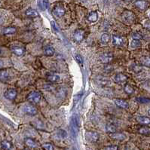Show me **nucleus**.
Instances as JSON below:
<instances>
[{"label": "nucleus", "mask_w": 150, "mask_h": 150, "mask_svg": "<svg viewBox=\"0 0 150 150\" xmlns=\"http://www.w3.org/2000/svg\"><path fill=\"white\" fill-rule=\"evenodd\" d=\"M137 101L139 102V104H150V99L148 97H139L137 98Z\"/></svg>", "instance_id": "cd10ccee"}, {"label": "nucleus", "mask_w": 150, "mask_h": 150, "mask_svg": "<svg viewBox=\"0 0 150 150\" xmlns=\"http://www.w3.org/2000/svg\"><path fill=\"white\" fill-rule=\"evenodd\" d=\"M149 112V115H150V110H149V112Z\"/></svg>", "instance_id": "37998d69"}, {"label": "nucleus", "mask_w": 150, "mask_h": 150, "mask_svg": "<svg viewBox=\"0 0 150 150\" xmlns=\"http://www.w3.org/2000/svg\"><path fill=\"white\" fill-rule=\"evenodd\" d=\"M114 102L115 105L118 106L119 108L121 109H127L128 108V103L127 101H125V100L121 99H115L114 100Z\"/></svg>", "instance_id": "4468645a"}, {"label": "nucleus", "mask_w": 150, "mask_h": 150, "mask_svg": "<svg viewBox=\"0 0 150 150\" xmlns=\"http://www.w3.org/2000/svg\"><path fill=\"white\" fill-rule=\"evenodd\" d=\"M131 48H137L141 46V42L139 40H137V39H133L131 43Z\"/></svg>", "instance_id": "7c9ffc66"}, {"label": "nucleus", "mask_w": 150, "mask_h": 150, "mask_svg": "<svg viewBox=\"0 0 150 150\" xmlns=\"http://www.w3.org/2000/svg\"><path fill=\"white\" fill-rule=\"evenodd\" d=\"M137 120L139 123L142 124V125H147L150 124V118L149 117L146 116H139L137 118Z\"/></svg>", "instance_id": "a211bd4d"}, {"label": "nucleus", "mask_w": 150, "mask_h": 150, "mask_svg": "<svg viewBox=\"0 0 150 150\" xmlns=\"http://www.w3.org/2000/svg\"><path fill=\"white\" fill-rule=\"evenodd\" d=\"M124 90L127 94H131L133 93V91H134V89L131 85H129V84H126L125 85V88H124Z\"/></svg>", "instance_id": "c756f323"}, {"label": "nucleus", "mask_w": 150, "mask_h": 150, "mask_svg": "<svg viewBox=\"0 0 150 150\" xmlns=\"http://www.w3.org/2000/svg\"><path fill=\"white\" fill-rule=\"evenodd\" d=\"M100 40L103 44H108L110 41V36L108 33H104L101 36Z\"/></svg>", "instance_id": "bb28decb"}, {"label": "nucleus", "mask_w": 150, "mask_h": 150, "mask_svg": "<svg viewBox=\"0 0 150 150\" xmlns=\"http://www.w3.org/2000/svg\"><path fill=\"white\" fill-rule=\"evenodd\" d=\"M39 6H40L42 10H45L48 6V2L47 0H43L42 3H39Z\"/></svg>", "instance_id": "2f4dec72"}, {"label": "nucleus", "mask_w": 150, "mask_h": 150, "mask_svg": "<svg viewBox=\"0 0 150 150\" xmlns=\"http://www.w3.org/2000/svg\"><path fill=\"white\" fill-rule=\"evenodd\" d=\"M127 80V76L123 73H118L114 76L115 82L118 83V84H123V83L126 82Z\"/></svg>", "instance_id": "1a4fd4ad"}, {"label": "nucleus", "mask_w": 150, "mask_h": 150, "mask_svg": "<svg viewBox=\"0 0 150 150\" xmlns=\"http://www.w3.org/2000/svg\"><path fill=\"white\" fill-rule=\"evenodd\" d=\"M46 78L51 82H57L60 80V76L54 73H48L46 75Z\"/></svg>", "instance_id": "f3484780"}, {"label": "nucleus", "mask_w": 150, "mask_h": 150, "mask_svg": "<svg viewBox=\"0 0 150 150\" xmlns=\"http://www.w3.org/2000/svg\"><path fill=\"white\" fill-rule=\"evenodd\" d=\"M98 85H100V86H108L110 85V78L105 76H98L96 79Z\"/></svg>", "instance_id": "6e6552de"}, {"label": "nucleus", "mask_w": 150, "mask_h": 150, "mask_svg": "<svg viewBox=\"0 0 150 150\" xmlns=\"http://www.w3.org/2000/svg\"><path fill=\"white\" fill-rule=\"evenodd\" d=\"M53 12L54 14V15H56L57 17H63L64 15H65L66 11L64 8L63 6H60V5H57L54 8Z\"/></svg>", "instance_id": "9d476101"}, {"label": "nucleus", "mask_w": 150, "mask_h": 150, "mask_svg": "<svg viewBox=\"0 0 150 150\" xmlns=\"http://www.w3.org/2000/svg\"><path fill=\"white\" fill-rule=\"evenodd\" d=\"M110 137H112V139H118V140H123L125 139V135L121 133H110Z\"/></svg>", "instance_id": "6ab92c4d"}, {"label": "nucleus", "mask_w": 150, "mask_h": 150, "mask_svg": "<svg viewBox=\"0 0 150 150\" xmlns=\"http://www.w3.org/2000/svg\"><path fill=\"white\" fill-rule=\"evenodd\" d=\"M76 61L78 62V64H83V59H82V57H81L80 55H78V54H76Z\"/></svg>", "instance_id": "c9c22d12"}, {"label": "nucleus", "mask_w": 150, "mask_h": 150, "mask_svg": "<svg viewBox=\"0 0 150 150\" xmlns=\"http://www.w3.org/2000/svg\"><path fill=\"white\" fill-rule=\"evenodd\" d=\"M132 36H133V39H137V40H139V39L143 38V36L139 33H133Z\"/></svg>", "instance_id": "f704fd0d"}, {"label": "nucleus", "mask_w": 150, "mask_h": 150, "mask_svg": "<svg viewBox=\"0 0 150 150\" xmlns=\"http://www.w3.org/2000/svg\"><path fill=\"white\" fill-rule=\"evenodd\" d=\"M2 66H3V63H2V61L0 60V69L2 67Z\"/></svg>", "instance_id": "ea45409f"}, {"label": "nucleus", "mask_w": 150, "mask_h": 150, "mask_svg": "<svg viewBox=\"0 0 150 150\" xmlns=\"http://www.w3.org/2000/svg\"><path fill=\"white\" fill-rule=\"evenodd\" d=\"M23 112L26 113V114L29 115H35L36 114H37L36 108L33 106V105H30V104H27V105L23 106Z\"/></svg>", "instance_id": "20e7f679"}, {"label": "nucleus", "mask_w": 150, "mask_h": 150, "mask_svg": "<svg viewBox=\"0 0 150 150\" xmlns=\"http://www.w3.org/2000/svg\"><path fill=\"white\" fill-rule=\"evenodd\" d=\"M140 62H141L142 65L144 66L150 67V57H148V56L143 57L140 60Z\"/></svg>", "instance_id": "5701e85b"}, {"label": "nucleus", "mask_w": 150, "mask_h": 150, "mask_svg": "<svg viewBox=\"0 0 150 150\" xmlns=\"http://www.w3.org/2000/svg\"><path fill=\"white\" fill-rule=\"evenodd\" d=\"M0 54H1V51H0Z\"/></svg>", "instance_id": "c03bdc74"}, {"label": "nucleus", "mask_w": 150, "mask_h": 150, "mask_svg": "<svg viewBox=\"0 0 150 150\" xmlns=\"http://www.w3.org/2000/svg\"><path fill=\"white\" fill-rule=\"evenodd\" d=\"M145 27H146L148 30H150V21H147L145 23Z\"/></svg>", "instance_id": "58836bf2"}, {"label": "nucleus", "mask_w": 150, "mask_h": 150, "mask_svg": "<svg viewBox=\"0 0 150 150\" xmlns=\"http://www.w3.org/2000/svg\"><path fill=\"white\" fill-rule=\"evenodd\" d=\"M85 36V33L83 30H77L73 33V39L76 42H80L84 39Z\"/></svg>", "instance_id": "423d86ee"}, {"label": "nucleus", "mask_w": 150, "mask_h": 150, "mask_svg": "<svg viewBox=\"0 0 150 150\" xmlns=\"http://www.w3.org/2000/svg\"><path fill=\"white\" fill-rule=\"evenodd\" d=\"M123 21L127 23H132L135 21L136 16L133 12L130 11H125L121 15Z\"/></svg>", "instance_id": "f257e3e1"}, {"label": "nucleus", "mask_w": 150, "mask_h": 150, "mask_svg": "<svg viewBox=\"0 0 150 150\" xmlns=\"http://www.w3.org/2000/svg\"><path fill=\"white\" fill-rule=\"evenodd\" d=\"M4 96L6 99L9 100H15L16 98V97H17V91L15 89L13 88L8 89L5 92Z\"/></svg>", "instance_id": "0eeeda50"}, {"label": "nucleus", "mask_w": 150, "mask_h": 150, "mask_svg": "<svg viewBox=\"0 0 150 150\" xmlns=\"http://www.w3.org/2000/svg\"><path fill=\"white\" fill-rule=\"evenodd\" d=\"M24 143H25L26 146L29 147V148H36L37 147V143L32 138H26L25 140H24Z\"/></svg>", "instance_id": "dca6fc26"}, {"label": "nucleus", "mask_w": 150, "mask_h": 150, "mask_svg": "<svg viewBox=\"0 0 150 150\" xmlns=\"http://www.w3.org/2000/svg\"><path fill=\"white\" fill-rule=\"evenodd\" d=\"M42 149L44 150H53V146L51 143H46L42 145Z\"/></svg>", "instance_id": "473e14b6"}, {"label": "nucleus", "mask_w": 150, "mask_h": 150, "mask_svg": "<svg viewBox=\"0 0 150 150\" xmlns=\"http://www.w3.org/2000/svg\"><path fill=\"white\" fill-rule=\"evenodd\" d=\"M27 100L32 104H38L41 100L40 94L37 91H33L28 94Z\"/></svg>", "instance_id": "f03ea898"}, {"label": "nucleus", "mask_w": 150, "mask_h": 150, "mask_svg": "<svg viewBox=\"0 0 150 150\" xmlns=\"http://www.w3.org/2000/svg\"><path fill=\"white\" fill-rule=\"evenodd\" d=\"M135 5V6L139 10H142V11H143V10H146L147 8H148V2L145 1V0H137L134 3Z\"/></svg>", "instance_id": "9b49d317"}, {"label": "nucleus", "mask_w": 150, "mask_h": 150, "mask_svg": "<svg viewBox=\"0 0 150 150\" xmlns=\"http://www.w3.org/2000/svg\"><path fill=\"white\" fill-rule=\"evenodd\" d=\"M23 150H31V149H25Z\"/></svg>", "instance_id": "79ce46f5"}, {"label": "nucleus", "mask_w": 150, "mask_h": 150, "mask_svg": "<svg viewBox=\"0 0 150 150\" xmlns=\"http://www.w3.org/2000/svg\"><path fill=\"white\" fill-rule=\"evenodd\" d=\"M44 53L46 56H49V57L53 56V55L54 54V49L52 47L47 46L46 48H44Z\"/></svg>", "instance_id": "393cba45"}, {"label": "nucleus", "mask_w": 150, "mask_h": 150, "mask_svg": "<svg viewBox=\"0 0 150 150\" xmlns=\"http://www.w3.org/2000/svg\"><path fill=\"white\" fill-rule=\"evenodd\" d=\"M149 17H150V14H149Z\"/></svg>", "instance_id": "a18cd8bd"}, {"label": "nucleus", "mask_w": 150, "mask_h": 150, "mask_svg": "<svg viewBox=\"0 0 150 150\" xmlns=\"http://www.w3.org/2000/svg\"><path fill=\"white\" fill-rule=\"evenodd\" d=\"M125 1H127V2H131V1H132V0H125Z\"/></svg>", "instance_id": "a19ab883"}, {"label": "nucleus", "mask_w": 150, "mask_h": 150, "mask_svg": "<svg viewBox=\"0 0 150 150\" xmlns=\"http://www.w3.org/2000/svg\"><path fill=\"white\" fill-rule=\"evenodd\" d=\"M106 129L108 133H112L116 132V126L115 125H113V124H108V125H106Z\"/></svg>", "instance_id": "a878e982"}, {"label": "nucleus", "mask_w": 150, "mask_h": 150, "mask_svg": "<svg viewBox=\"0 0 150 150\" xmlns=\"http://www.w3.org/2000/svg\"><path fill=\"white\" fill-rule=\"evenodd\" d=\"M85 139L88 142L94 143L99 139V134L94 131H87L85 133Z\"/></svg>", "instance_id": "7ed1b4c3"}, {"label": "nucleus", "mask_w": 150, "mask_h": 150, "mask_svg": "<svg viewBox=\"0 0 150 150\" xmlns=\"http://www.w3.org/2000/svg\"><path fill=\"white\" fill-rule=\"evenodd\" d=\"M88 21L91 23H94V22H96L98 19V14H97V11H91L88 14V17H87Z\"/></svg>", "instance_id": "2eb2a0df"}, {"label": "nucleus", "mask_w": 150, "mask_h": 150, "mask_svg": "<svg viewBox=\"0 0 150 150\" xmlns=\"http://www.w3.org/2000/svg\"><path fill=\"white\" fill-rule=\"evenodd\" d=\"M112 60H113V55L110 52L102 54L100 56V60L104 64H110V62L112 61Z\"/></svg>", "instance_id": "39448f33"}, {"label": "nucleus", "mask_w": 150, "mask_h": 150, "mask_svg": "<svg viewBox=\"0 0 150 150\" xmlns=\"http://www.w3.org/2000/svg\"><path fill=\"white\" fill-rule=\"evenodd\" d=\"M9 78V72H7L6 70H0V81L4 82V81L8 80Z\"/></svg>", "instance_id": "4be33fe9"}, {"label": "nucleus", "mask_w": 150, "mask_h": 150, "mask_svg": "<svg viewBox=\"0 0 150 150\" xmlns=\"http://www.w3.org/2000/svg\"><path fill=\"white\" fill-rule=\"evenodd\" d=\"M125 43L123 37L120 36H112V44L115 46H121Z\"/></svg>", "instance_id": "f8f14e48"}, {"label": "nucleus", "mask_w": 150, "mask_h": 150, "mask_svg": "<svg viewBox=\"0 0 150 150\" xmlns=\"http://www.w3.org/2000/svg\"><path fill=\"white\" fill-rule=\"evenodd\" d=\"M1 146L4 150H11L12 149V144L8 140H3L1 143Z\"/></svg>", "instance_id": "412c9836"}, {"label": "nucleus", "mask_w": 150, "mask_h": 150, "mask_svg": "<svg viewBox=\"0 0 150 150\" xmlns=\"http://www.w3.org/2000/svg\"><path fill=\"white\" fill-rule=\"evenodd\" d=\"M11 51L15 54L17 55V56H22V55L24 54L25 53V48H23V47L21 46H13L11 48Z\"/></svg>", "instance_id": "ddd939ff"}, {"label": "nucleus", "mask_w": 150, "mask_h": 150, "mask_svg": "<svg viewBox=\"0 0 150 150\" xmlns=\"http://www.w3.org/2000/svg\"><path fill=\"white\" fill-rule=\"evenodd\" d=\"M57 136L59 137L60 138H64L66 137V131H64V130H59L58 132H57Z\"/></svg>", "instance_id": "72a5a7b5"}, {"label": "nucleus", "mask_w": 150, "mask_h": 150, "mask_svg": "<svg viewBox=\"0 0 150 150\" xmlns=\"http://www.w3.org/2000/svg\"><path fill=\"white\" fill-rule=\"evenodd\" d=\"M51 25H52V27L54 28V30L56 32H59V28H58V27H57V24H56V23H55L54 21H51Z\"/></svg>", "instance_id": "4c0bfd02"}, {"label": "nucleus", "mask_w": 150, "mask_h": 150, "mask_svg": "<svg viewBox=\"0 0 150 150\" xmlns=\"http://www.w3.org/2000/svg\"><path fill=\"white\" fill-rule=\"evenodd\" d=\"M105 150H118L117 146H108L105 148Z\"/></svg>", "instance_id": "e433bc0d"}, {"label": "nucleus", "mask_w": 150, "mask_h": 150, "mask_svg": "<svg viewBox=\"0 0 150 150\" xmlns=\"http://www.w3.org/2000/svg\"><path fill=\"white\" fill-rule=\"evenodd\" d=\"M26 15L29 17H36L38 16V13L33 9H29L26 11Z\"/></svg>", "instance_id": "aec40b11"}, {"label": "nucleus", "mask_w": 150, "mask_h": 150, "mask_svg": "<svg viewBox=\"0 0 150 150\" xmlns=\"http://www.w3.org/2000/svg\"><path fill=\"white\" fill-rule=\"evenodd\" d=\"M138 132L142 135H149L150 133V130L146 127H141L139 129Z\"/></svg>", "instance_id": "c85d7f7f"}, {"label": "nucleus", "mask_w": 150, "mask_h": 150, "mask_svg": "<svg viewBox=\"0 0 150 150\" xmlns=\"http://www.w3.org/2000/svg\"><path fill=\"white\" fill-rule=\"evenodd\" d=\"M16 33V28L12 27H9L5 28L3 30V33L4 35H13Z\"/></svg>", "instance_id": "b1692460"}]
</instances>
